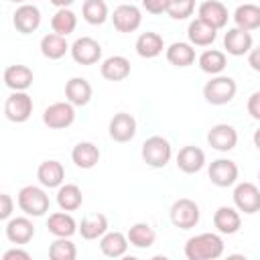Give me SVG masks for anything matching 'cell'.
Wrapping results in <instances>:
<instances>
[{
	"mask_svg": "<svg viewBox=\"0 0 260 260\" xmlns=\"http://www.w3.org/2000/svg\"><path fill=\"white\" fill-rule=\"evenodd\" d=\"M207 144L217 152H230L238 144V132L232 124H215L207 132Z\"/></svg>",
	"mask_w": 260,
	"mask_h": 260,
	"instance_id": "12",
	"label": "cell"
},
{
	"mask_svg": "<svg viewBox=\"0 0 260 260\" xmlns=\"http://www.w3.org/2000/svg\"><path fill=\"white\" fill-rule=\"evenodd\" d=\"M100 148L93 144V142H87V140H83V142H77L75 146H73V150H71V160H73V165L77 167V169H83V171H87V169H93L98 162H100Z\"/></svg>",
	"mask_w": 260,
	"mask_h": 260,
	"instance_id": "25",
	"label": "cell"
},
{
	"mask_svg": "<svg viewBox=\"0 0 260 260\" xmlns=\"http://www.w3.org/2000/svg\"><path fill=\"white\" fill-rule=\"evenodd\" d=\"M37 179L45 189H59L65 181V169L59 160H43L37 169Z\"/></svg>",
	"mask_w": 260,
	"mask_h": 260,
	"instance_id": "20",
	"label": "cell"
},
{
	"mask_svg": "<svg viewBox=\"0 0 260 260\" xmlns=\"http://www.w3.org/2000/svg\"><path fill=\"white\" fill-rule=\"evenodd\" d=\"M81 203H83V193L77 185L65 183L57 189V205L63 211H75L81 207Z\"/></svg>",
	"mask_w": 260,
	"mask_h": 260,
	"instance_id": "35",
	"label": "cell"
},
{
	"mask_svg": "<svg viewBox=\"0 0 260 260\" xmlns=\"http://www.w3.org/2000/svg\"><path fill=\"white\" fill-rule=\"evenodd\" d=\"M4 116L14 124H22L32 116V98L26 91H12L4 102Z\"/></svg>",
	"mask_w": 260,
	"mask_h": 260,
	"instance_id": "7",
	"label": "cell"
},
{
	"mask_svg": "<svg viewBox=\"0 0 260 260\" xmlns=\"http://www.w3.org/2000/svg\"><path fill=\"white\" fill-rule=\"evenodd\" d=\"M252 45H254V39H252L250 30H244L240 26H232L223 35V49L232 57L248 55L252 51Z\"/></svg>",
	"mask_w": 260,
	"mask_h": 260,
	"instance_id": "13",
	"label": "cell"
},
{
	"mask_svg": "<svg viewBox=\"0 0 260 260\" xmlns=\"http://www.w3.org/2000/svg\"><path fill=\"white\" fill-rule=\"evenodd\" d=\"M126 236H128L130 246H134V248H138V250H146V248H150V246L154 244V240H156V232H154V228H152L150 223H146V221L132 223V225L128 228Z\"/></svg>",
	"mask_w": 260,
	"mask_h": 260,
	"instance_id": "31",
	"label": "cell"
},
{
	"mask_svg": "<svg viewBox=\"0 0 260 260\" xmlns=\"http://www.w3.org/2000/svg\"><path fill=\"white\" fill-rule=\"evenodd\" d=\"M128 244H130L128 242V236L122 234V232H118V230H114V232L108 230L100 238V250L108 258H120V256H124L126 250H128Z\"/></svg>",
	"mask_w": 260,
	"mask_h": 260,
	"instance_id": "27",
	"label": "cell"
},
{
	"mask_svg": "<svg viewBox=\"0 0 260 260\" xmlns=\"http://www.w3.org/2000/svg\"><path fill=\"white\" fill-rule=\"evenodd\" d=\"M100 73L108 81H124L130 75V61L124 55H112L102 61Z\"/></svg>",
	"mask_w": 260,
	"mask_h": 260,
	"instance_id": "24",
	"label": "cell"
},
{
	"mask_svg": "<svg viewBox=\"0 0 260 260\" xmlns=\"http://www.w3.org/2000/svg\"><path fill=\"white\" fill-rule=\"evenodd\" d=\"M248 65L256 73H260V47H252V51L248 53Z\"/></svg>",
	"mask_w": 260,
	"mask_h": 260,
	"instance_id": "44",
	"label": "cell"
},
{
	"mask_svg": "<svg viewBox=\"0 0 260 260\" xmlns=\"http://www.w3.org/2000/svg\"><path fill=\"white\" fill-rule=\"evenodd\" d=\"M10 2H14V4H24V2H28V0H10Z\"/></svg>",
	"mask_w": 260,
	"mask_h": 260,
	"instance_id": "47",
	"label": "cell"
},
{
	"mask_svg": "<svg viewBox=\"0 0 260 260\" xmlns=\"http://www.w3.org/2000/svg\"><path fill=\"white\" fill-rule=\"evenodd\" d=\"M165 57L175 67H189L195 63V49L191 43L175 41L165 49Z\"/></svg>",
	"mask_w": 260,
	"mask_h": 260,
	"instance_id": "30",
	"label": "cell"
},
{
	"mask_svg": "<svg viewBox=\"0 0 260 260\" xmlns=\"http://www.w3.org/2000/svg\"><path fill=\"white\" fill-rule=\"evenodd\" d=\"M91 83L85 79V77H71L67 83H65V98L67 102H71L75 108L77 106H87L89 100H91Z\"/></svg>",
	"mask_w": 260,
	"mask_h": 260,
	"instance_id": "26",
	"label": "cell"
},
{
	"mask_svg": "<svg viewBox=\"0 0 260 260\" xmlns=\"http://www.w3.org/2000/svg\"><path fill=\"white\" fill-rule=\"evenodd\" d=\"M207 175H209V181L215 187L223 189V187H232V185L238 183L240 169L232 158H215V160H211Z\"/></svg>",
	"mask_w": 260,
	"mask_h": 260,
	"instance_id": "10",
	"label": "cell"
},
{
	"mask_svg": "<svg viewBox=\"0 0 260 260\" xmlns=\"http://www.w3.org/2000/svg\"><path fill=\"white\" fill-rule=\"evenodd\" d=\"M169 217H171V223L179 230H191L199 223L201 219V211H199V205L189 199V197H181L177 199L171 209H169Z\"/></svg>",
	"mask_w": 260,
	"mask_h": 260,
	"instance_id": "5",
	"label": "cell"
},
{
	"mask_svg": "<svg viewBox=\"0 0 260 260\" xmlns=\"http://www.w3.org/2000/svg\"><path fill=\"white\" fill-rule=\"evenodd\" d=\"M75 26H77V16H75V12H73L71 8H57V12H55L53 18H51V28H53V32L67 37V35H71V32L75 30Z\"/></svg>",
	"mask_w": 260,
	"mask_h": 260,
	"instance_id": "37",
	"label": "cell"
},
{
	"mask_svg": "<svg viewBox=\"0 0 260 260\" xmlns=\"http://www.w3.org/2000/svg\"><path fill=\"white\" fill-rule=\"evenodd\" d=\"M2 77H4V85L8 89H12V91H26L32 85V81H35L32 69L26 67V65H20V63L8 65L4 69V75Z\"/></svg>",
	"mask_w": 260,
	"mask_h": 260,
	"instance_id": "18",
	"label": "cell"
},
{
	"mask_svg": "<svg viewBox=\"0 0 260 260\" xmlns=\"http://www.w3.org/2000/svg\"><path fill=\"white\" fill-rule=\"evenodd\" d=\"M246 110L254 120H260V91H254L248 102H246Z\"/></svg>",
	"mask_w": 260,
	"mask_h": 260,
	"instance_id": "42",
	"label": "cell"
},
{
	"mask_svg": "<svg viewBox=\"0 0 260 260\" xmlns=\"http://www.w3.org/2000/svg\"><path fill=\"white\" fill-rule=\"evenodd\" d=\"M77 232L83 240H100L108 232V217L104 213H89L81 219Z\"/></svg>",
	"mask_w": 260,
	"mask_h": 260,
	"instance_id": "32",
	"label": "cell"
},
{
	"mask_svg": "<svg viewBox=\"0 0 260 260\" xmlns=\"http://www.w3.org/2000/svg\"><path fill=\"white\" fill-rule=\"evenodd\" d=\"M4 234H6L8 242H12L16 246H22V244H28L35 238V223L30 221V215H26V213L20 215V217H10L6 221Z\"/></svg>",
	"mask_w": 260,
	"mask_h": 260,
	"instance_id": "15",
	"label": "cell"
},
{
	"mask_svg": "<svg viewBox=\"0 0 260 260\" xmlns=\"http://www.w3.org/2000/svg\"><path fill=\"white\" fill-rule=\"evenodd\" d=\"M225 244L219 234L203 232L197 236H191L185 242V258L187 260H215L223 254Z\"/></svg>",
	"mask_w": 260,
	"mask_h": 260,
	"instance_id": "1",
	"label": "cell"
},
{
	"mask_svg": "<svg viewBox=\"0 0 260 260\" xmlns=\"http://www.w3.org/2000/svg\"><path fill=\"white\" fill-rule=\"evenodd\" d=\"M232 18H234L236 26H240L244 30H256V28H260V6L252 4V2L240 4L234 10Z\"/></svg>",
	"mask_w": 260,
	"mask_h": 260,
	"instance_id": "33",
	"label": "cell"
},
{
	"mask_svg": "<svg viewBox=\"0 0 260 260\" xmlns=\"http://www.w3.org/2000/svg\"><path fill=\"white\" fill-rule=\"evenodd\" d=\"M69 53L79 65H95L102 59V45L91 37H79L73 41Z\"/></svg>",
	"mask_w": 260,
	"mask_h": 260,
	"instance_id": "11",
	"label": "cell"
},
{
	"mask_svg": "<svg viewBox=\"0 0 260 260\" xmlns=\"http://www.w3.org/2000/svg\"><path fill=\"white\" fill-rule=\"evenodd\" d=\"M2 260H30V254L22 248H10L2 254Z\"/></svg>",
	"mask_w": 260,
	"mask_h": 260,
	"instance_id": "43",
	"label": "cell"
},
{
	"mask_svg": "<svg viewBox=\"0 0 260 260\" xmlns=\"http://www.w3.org/2000/svg\"><path fill=\"white\" fill-rule=\"evenodd\" d=\"M138 57L142 59H154L162 53L165 49V41L158 32H152V30H146V32H140L138 39H136V45H134Z\"/></svg>",
	"mask_w": 260,
	"mask_h": 260,
	"instance_id": "28",
	"label": "cell"
},
{
	"mask_svg": "<svg viewBox=\"0 0 260 260\" xmlns=\"http://www.w3.org/2000/svg\"><path fill=\"white\" fill-rule=\"evenodd\" d=\"M169 0H142V8L150 14H162L167 12Z\"/></svg>",
	"mask_w": 260,
	"mask_h": 260,
	"instance_id": "41",
	"label": "cell"
},
{
	"mask_svg": "<svg viewBox=\"0 0 260 260\" xmlns=\"http://www.w3.org/2000/svg\"><path fill=\"white\" fill-rule=\"evenodd\" d=\"M12 211H14V201H12V197H10L8 193H2V195H0V219L8 221L10 215H12Z\"/></svg>",
	"mask_w": 260,
	"mask_h": 260,
	"instance_id": "40",
	"label": "cell"
},
{
	"mask_svg": "<svg viewBox=\"0 0 260 260\" xmlns=\"http://www.w3.org/2000/svg\"><path fill=\"white\" fill-rule=\"evenodd\" d=\"M197 18L205 20L207 24H211V26H215L219 30V28H223L228 24L230 12H228V6L223 2H219V0H205L197 8Z\"/></svg>",
	"mask_w": 260,
	"mask_h": 260,
	"instance_id": "17",
	"label": "cell"
},
{
	"mask_svg": "<svg viewBox=\"0 0 260 260\" xmlns=\"http://www.w3.org/2000/svg\"><path fill=\"white\" fill-rule=\"evenodd\" d=\"M53 6H57V8H69L75 0H49Z\"/></svg>",
	"mask_w": 260,
	"mask_h": 260,
	"instance_id": "45",
	"label": "cell"
},
{
	"mask_svg": "<svg viewBox=\"0 0 260 260\" xmlns=\"http://www.w3.org/2000/svg\"><path fill=\"white\" fill-rule=\"evenodd\" d=\"M136 118L128 112H118L112 116L108 132L114 142H130L136 136Z\"/></svg>",
	"mask_w": 260,
	"mask_h": 260,
	"instance_id": "14",
	"label": "cell"
},
{
	"mask_svg": "<svg viewBox=\"0 0 260 260\" xmlns=\"http://www.w3.org/2000/svg\"><path fill=\"white\" fill-rule=\"evenodd\" d=\"M140 154H142V160L152 167V169H165L173 156V146L171 142L165 138V136H148L144 142H142V148H140Z\"/></svg>",
	"mask_w": 260,
	"mask_h": 260,
	"instance_id": "4",
	"label": "cell"
},
{
	"mask_svg": "<svg viewBox=\"0 0 260 260\" xmlns=\"http://www.w3.org/2000/svg\"><path fill=\"white\" fill-rule=\"evenodd\" d=\"M238 85L230 75H211V79L203 85V98L211 106H225L236 98Z\"/></svg>",
	"mask_w": 260,
	"mask_h": 260,
	"instance_id": "2",
	"label": "cell"
},
{
	"mask_svg": "<svg viewBox=\"0 0 260 260\" xmlns=\"http://www.w3.org/2000/svg\"><path fill=\"white\" fill-rule=\"evenodd\" d=\"M197 65L203 73L207 75H219L225 65H228V59H225V53L223 51H217V49H207L203 51L199 57H197Z\"/></svg>",
	"mask_w": 260,
	"mask_h": 260,
	"instance_id": "34",
	"label": "cell"
},
{
	"mask_svg": "<svg viewBox=\"0 0 260 260\" xmlns=\"http://www.w3.org/2000/svg\"><path fill=\"white\" fill-rule=\"evenodd\" d=\"M213 225L219 234L223 236H232V234H238L240 228H242V215L236 207H230V205H221L215 209L213 213Z\"/></svg>",
	"mask_w": 260,
	"mask_h": 260,
	"instance_id": "19",
	"label": "cell"
},
{
	"mask_svg": "<svg viewBox=\"0 0 260 260\" xmlns=\"http://www.w3.org/2000/svg\"><path fill=\"white\" fill-rule=\"evenodd\" d=\"M49 258L51 260H75L77 248L71 242V238H55L49 246Z\"/></svg>",
	"mask_w": 260,
	"mask_h": 260,
	"instance_id": "38",
	"label": "cell"
},
{
	"mask_svg": "<svg viewBox=\"0 0 260 260\" xmlns=\"http://www.w3.org/2000/svg\"><path fill=\"white\" fill-rule=\"evenodd\" d=\"M252 140H254V146H256V148L260 150V128H258L256 132H254V136H252Z\"/></svg>",
	"mask_w": 260,
	"mask_h": 260,
	"instance_id": "46",
	"label": "cell"
},
{
	"mask_svg": "<svg viewBox=\"0 0 260 260\" xmlns=\"http://www.w3.org/2000/svg\"><path fill=\"white\" fill-rule=\"evenodd\" d=\"M75 122V106L71 102H55L45 108L43 112V124L51 130H63L69 128Z\"/></svg>",
	"mask_w": 260,
	"mask_h": 260,
	"instance_id": "6",
	"label": "cell"
},
{
	"mask_svg": "<svg viewBox=\"0 0 260 260\" xmlns=\"http://www.w3.org/2000/svg\"><path fill=\"white\" fill-rule=\"evenodd\" d=\"M81 16L87 24L100 26L110 18V10L104 0H85L81 4Z\"/></svg>",
	"mask_w": 260,
	"mask_h": 260,
	"instance_id": "36",
	"label": "cell"
},
{
	"mask_svg": "<svg viewBox=\"0 0 260 260\" xmlns=\"http://www.w3.org/2000/svg\"><path fill=\"white\" fill-rule=\"evenodd\" d=\"M77 230H79V225L69 211H63V209L55 211L47 219V232L55 238H71Z\"/></svg>",
	"mask_w": 260,
	"mask_h": 260,
	"instance_id": "21",
	"label": "cell"
},
{
	"mask_svg": "<svg viewBox=\"0 0 260 260\" xmlns=\"http://www.w3.org/2000/svg\"><path fill=\"white\" fill-rule=\"evenodd\" d=\"M177 167H179V171H183L187 175L199 173L205 167V152L199 146H193V144L183 146L177 152Z\"/></svg>",
	"mask_w": 260,
	"mask_h": 260,
	"instance_id": "22",
	"label": "cell"
},
{
	"mask_svg": "<svg viewBox=\"0 0 260 260\" xmlns=\"http://www.w3.org/2000/svg\"><path fill=\"white\" fill-rule=\"evenodd\" d=\"M124 2H126V0H124Z\"/></svg>",
	"mask_w": 260,
	"mask_h": 260,
	"instance_id": "49",
	"label": "cell"
},
{
	"mask_svg": "<svg viewBox=\"0 0 260 260\" xmlns=\"http://www.w3.org/2000/svg\"><path fill=\"white\" fill-rule=\"evenodd\" d=\"M110 18H112L114 28L118 32H134L142 24V12H140V8L134 6V4H128V2L116 6Z\"/></svg>",
	"mask_w": 260,
	"mask_h": 260,
	"instance_id": "9",
	"label": "cell"
},
{
	"mask_svg": "<svg viewBox=\"0 0 260 260\" xmlns=\"http://www.w3.org/2000/svg\"><path fill=\"white\" fill-rule=\"evenodd\" d=\"M16 201H18L20 211L26 213V215H30V217H41V215H45V213L49 211V205H51L49 195H47V191L43 189V185H41V187H37V185H24V187L18 191Z\"/></svg>",
	"mask_w": 260,
	"mask_h": 260,
	"instance_id": "3",
	"label": "cell"
},
{
	"mask_svg": "<svg viewBox=\"0 0 260 260\" xmlns=\"http://www.w3.org/2000/svg\"><path fill=\"white\" fill-rule=\"evenodd\" d=\"M187 39L193 47H209L217 39V28L201 18H195L187 26Z\"/></svg>",
	"mask_w": 260,
	"mask_h": 260,
	"instance_id": "23",
	"label": "cell"
},
{
	"mask_svg": "<svg viewBox=\"0 0 260 260\" xmlns=\"http://www.w3.org/2000/svg\"><path fill=\"white\" fill-rule=\"evenodd\" d=\"M195 12V0H169L167 14L173 20H185Z\"/></svg>",
	"mask_w": 260,
	"mask_h": 260,
	"instance_id": "39",
	"label": "cell"
},
{
	"mask_svg": "<svg viewBox=\"0 0 260 260\" xmlns=\"http://www.w3.org/2000/svg\"><path fill=\"white\" fill-rule=\"evenodd\" d=\"M12 24L20 35H30L41 26V10L35 4H20L12 14Z\"/></svg>",
	"mask_w": 260,
	"mask_h": 260,
	"instance_id": "16",
	"label": "cell"
},
{
	"mask_svg": "<svg viewBox=\"0 0 260 260\" xmlns=\"http://www.w3.org/2000/svg\"><path fill=\"white\" fill-rule=\"evenodd\" d=\"M234 205L238 211L246 213V215H254L260 211V189L250 183V181H244V183H238L234 187Z\"/></svg>",
	"mask_w": 260,
	"mask_h": 260,
	"instance_id": "8",
	"label": "cell"
},
{
	"mask_svg": "<svg viewBox=\"0 0 260 260\" xmlns=\"http://www.w3.org/2000/svg\"><path fill=\"white\" fill-rule=\"evenodd\" d=\"M258 179H260V171H258Z\"/></svg>",
	"mask_w": 260,
	"mask_h": 260,
	"instance_id": "48",
	"label": "cell"
},
{
	"mask_svg": "<svg viewBox=\"0 0 260 260\" xmlns=\"http://www.w3.org/2000/svg\"><path fill=\"white\" fill-rule=\"evenodd\" d=\"M41 55L49 61H57L61 57H65V53L71 49V45L67 43V39L63 35H57V32H49L41 39Z\"/></svg>",
	"mask_w": 260,
	"mask_h": 260,
	"instance_id": "29",
	"label": "cell"
}]
</instances>
